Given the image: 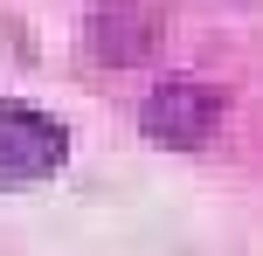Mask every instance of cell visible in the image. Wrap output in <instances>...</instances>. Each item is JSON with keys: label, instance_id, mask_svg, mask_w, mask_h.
Segmentation results:
<instances>
[{"label": "cell", "instance_id": "1", "mask_svg": "<svg viewBox=\"0 0 263 256\" xmlns=\"http://www.w3.org/2000/svg\"><path fill=\"white\" fill-rule=\"evenodd\" d=\"M69 160V132L49 111L21 104V97H0V187H35L55 166Z\"/></svg>", "mask_w": 263, "mask_h": 256}, {"label": "cell", "instance_id": "2", "mask_svg": "<svg viewBox=\"0 0 263 256\" xmlns=\"http://www.w3.org/2000/svg\"><path fill=\"white\" fill-rule=\"evenodd\" d=\"M139 125H145V139H153V146L194 152V146H208V132L222 125V97L201 90V83H159V90L145 97Z\"/></svg>", "mask_w": 263, "mask_h": 256}, {"label": "cell", "instance_id": "3", "mask_svg": "<svg viewBox=\"0 0 263 256\" xmlns=\"http://www.w3.org/2000/svg\"><path fill=\"white\" fill-rule=\"evenodd\" d=\"M153 42H159V21L145 7H97V21H90V49L111 63H145Z\"/></svg>", "mask_w": 263, "mask_h": 256}]
</instances>
